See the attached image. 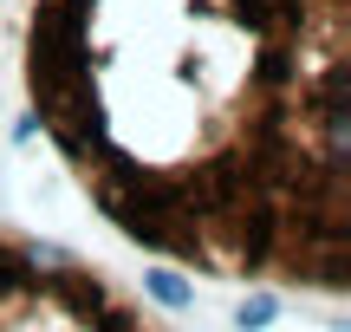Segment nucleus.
<instances>
[{"mask_svg": "<svg viewBox=\"0 0 351 332\" xmlns=\"http://www.w3.org/2000/svg\"><path fill=\"white\" fill-rule=\"evenodd\" d=\"M143 287H150V300H156V307H169V313H182L189 300H195V287H189L176 268H150V274H143Z\"/></svg>", "mask_w": 351, "mask_h": 332, "instance_id": "nucleus-1", "label": "nucleus"}, {"mask_svg": "<svg viewBox=\"0 0 351 332\" xmlns=\"http://www.w3.org/2000/svg\"><path fill=\"white\" fill-rule=\"evenodd\" d=\"M280 320V300L274 294H254V300H241V307H234V326L241 332H261V326H274Z\"/></svg>", "mask_w": 351, "mask_h": 332, "instance_id": "nucleus-2", "label": "nucleus"}]
</instances>
